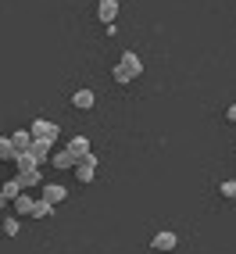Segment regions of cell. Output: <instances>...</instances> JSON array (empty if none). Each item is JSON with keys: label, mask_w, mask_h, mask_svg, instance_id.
I'll return each mask as SVG.
<instances>
[{"label": "cell", "mask_w": 236, "mask_h": 254, "mask_svg": "<svg viewBox=\"0 0 236 254\" xmlns=\"http://www.w3.org/2000/svg\"><path fill=\"white\" fill-rule=\"evenodd\" d=\"M0 158H4V161H18V147L11 143V136L0 140Z\"/></svg>", "instance_id": "obj_14"}, {"label": "cell", "mask_w": 236, "mask_h": 254, "mask_svg": "<svg viewBox=\"0 0 236 254\" xmlns=\"http://www.w3.org/2000/svg\"><path fill=\"white\" fill-rule=\"evenodd\" d=\"M97 18L104 25H111L118 18V0H100V4H97Z\"/></svg>", "instance_id": "obj_8"}, {"label": "cell", "mask_w": 236, "mask_h": 254, "mask_svg": "<svg viewBox=\"0 0 236 254\" xmlns=\"http://www.w3.org/2000/svg\"><path fill=\"white\" fill-rule=\"evenodd\" d=\"M50 165H54V168H61V172H68V168H75V158L68 154V150H58V154L50 158Z\"/></svg>", "instance_id": "obj_13"}, {"label": "cell", "mask_w": 236, "mask_h": 254, "mask_svg": "<svg viewBox=\"0 0 236 254\" xmlns=\"http://www.w3.org/2000/svg\"><path fill=\"white\" fill-rule=\"evenodd\" d=\"M14 211H18V215H32V211H36V200H32V197H18V200H14Z\"/></svg>", "instance_id": "obj_15"}, {"label": "cell", "mask_w": 236, "mask_h": 254, "mask_svg": "<svg viewBox=\"0 0 236 254\" xmlns=\"http://www.w3.org/2000/svg\"><path fill=\"white\" fill-rule=\"evenodd\" d=\"M50 147H54V143H47V140H32L29 154H32V158H36V161L43 165V161H50V158H54V154H50Z\"/></svg>", "instance_id": "obj_9"}, {"label": "cell", "mask_w": 236, "mask_h": 254, "mask_svg": "<svg viewBox=\"0 0 236 254\" xmlns=\"http://www.w3.org/2000/svg\"><path fill=\"white\" fill-rule=\"evenodd\" d=\"M47 215H54V204H50V200H36V211H32V218H47Z\"/></svg>", "instance_id": "obj_16"}, {"label": "cell", "mask_w": 236, "mask_h": 254, "mask_svg": "<svg viewBox=\"0 0 236 254\" xmlns=\"http://www.w3.org/2000/svg\"><path fill=\"white\" fill-rule=\"evenodd\" d=\"M97 165H100V158H97V154H86V158H82V161L72 168V172H75V179H79V183H93Z\"/></svg>", "instance_id": "obj_4"}, {"label": "cell", "mask_w": 236, "mask_h": 254, "mask_svg": "<svg viewBox=\"0 0 236 254\" xmlns=\"http://www.w3.org/2000/svg\"><path fill=\"white\" fill-rule=\"evenodd\" d=\"M64 150H68V154L75 158V165H79L82 158H86V154H93V150H90V140H86V136H72V143L64 147Z\"/></svg>", "instance_id": "obj_6"}, {"label": "cell", "mask_w": 236, "mask_h": 254, "mask_svg": "<svg viewBox=\"0 0 236 254\" xmlns=\"http://www.w3.org/2000/svg\"><path fill=\"white\" fill-rule=\"evenodd\" d=\"M111 75H115L118 86H129L132 79H140V75H143V61H140L136 54H132V50H125V54L118 58V64L111 68Z\"/></svg>", "instance_id": "obj_1"}, {"label": "cell", "mask_w": 236, "mask_h": 254, "mask_svg": "<svg viewBox=\"0 0 236 254\" xmlns=\"http://www.w3.org/2000/svg\"><path fill=\"white\" fill-rule=\"evenodd\" d=\"M218 193H222L226 200H233V197H236V179H226L222 186H218Z\"/></svg>", "instance_id": "obj_18"}, {"label": "cell", "mask_w": 236, "mask_h": 254, "mask_svg": "<svg viewBox=\"0 0 236 254\" xmlns=\"http://www.w3.org/2000/svg\"><path fill=\"white\" fill-rule=\"evenodd\" d=\"M22 190H25V186H22L18 179H7V183H4V190H0V197H4V200H18Z\"/></svg>", "instance_id": "obj_12"}, {"label": "cell", "mask_w": 236, "mask_h": 254, "mask_svg": "<svg viewBox=\"0 0 236 254\" xmlns=\"http://www.w3.org/2000/svg\"><path fill=\"white\" fill-rule=\"evenodd\" d=\"M14 168H18V183H22V186H36V183H40V168H43V165L32 158L29 150H25V154H18Z\"/></svg>", "instance_id": "obj_2"}, {"label": "cell", "mask_w": 236, "mask_h": 254, "mask_svg": "<svg viewBox=\"0 0 236 254\" xmlns=\"http://www.w3.org/2000/svg\"><path fill=\"white\" fill-rule=\"evenodd\" d=\"M32 140H36V136H32V129H18V132L11 136V143L18 147V154H25V150L32 147Z\"/></svg>", "instance_id": "obj_11"}, {"label": "cell", "mask_w": 236, "mask_h": 254, "mask_svg": "<svg viewBox=\"0 0 236 254\" xmlns=\"http://www.w3.org/2000/svg\"><path fill=\"white\" fill-rule=\"evenodd\" d=\"M64 197H68L64 186H58V183H47V186H43V200H50V204H61Z\"/></svg>", "instance_id": "obj_10"}, {"label": "cell", "mask_w": 236, "mask_h": 254, "mask_svg": "<svg viewBox=\"0 0 236 254\" xmlns=\"http://www.w3.org/2000/svg\"><path fill=\"white\" fill-rule=\"evenodd\" d=\"M226 122H236V104H229V111H226Z\"/></svg>", "instance_id": "obj_19"}, {"label": "cell", "mask_w": 236, "mask_h": 254, "mask_svg": "<svg viewBox=\"0 0 236 254\" xmlns=\"http://www.w3.org/2000/svg\"><path fill=\"white\" fill-rule=\"evenodd\" d=\"M29 129H32V136H36V140H47V143H58V136H61V129L50 122V118H32Z\"/></svg>", "instance_id": "obj_3"}, {"label": "cell", "mask_w": 236, "mask_h": 254, "mask_svg": "<svg viewBox=\"0 0 236 254\" xmlns=\"http://www.w3.org/2000/svg\"><path fill=\"white\" fill-rule=\"evenodd\" d=\"M18 233H22L18 218H11V215H7V218H4V236H18Z\"/></svg>", "instance_id": "obj_17"}, {"label": "cell", "mask_w": 236, "mask_h": 254, "mask_svg": "<svg viewBox=\"0 0 236 254\" xmlns=\"http://www.w3.org/2000/svg\"><path fill=\"white\" fill-rule=\"evenodd\" d=\"M150 247L161 251V254H168V251H176V247H179V236H176V233H168V229H161V233H154Z\"/></svg>", "instance_id": "obj_5"}, {"label": "cell", "mask_w": 236, "mask_h": 254, "mask_svg": "<svg viewBox=\"0 0 236 254\" xmlns=\"http://www.w3.org/2000/svg\"><path fill=\"white\" fill-rule=\"evenodd\" d=\"M93 104H97V93H93V90H75V93H72V108H75V111H90Z\"/></svg>", "instance_id": "obj_7"}]
</instances>
